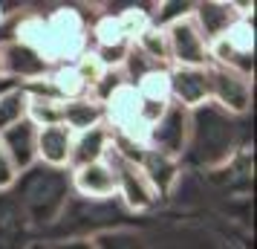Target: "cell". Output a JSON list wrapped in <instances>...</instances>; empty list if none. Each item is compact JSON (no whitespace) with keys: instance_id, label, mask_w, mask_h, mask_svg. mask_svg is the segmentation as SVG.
I'll list each match as a JSON object with an SVG mask.
<instances>
[{"instance_id":"obj_5","label":"cell","mask_w":257,"mask_h":249,"mask_svg":"<svg viewBox=\"0 0 257 249\" xmlns=\"http://www.w3.org/2000/svg\"><path fill=\"white\" fill-rule=\"evenodd\" d=\"M168 41V61L171 67H208V41L202 38L194 18L185 15L162 29Z\"/></svg>"},{"instance_id":"obj_14","label":"cell","mask_w":257,"mask_h":249,"mask_svg":"<svg viewBox=\"0 0 257 249\" xmlns=\"http://www.w3.org/2000/svg\"><path fill=\"white\" fill-rule=\"evenodd\" d=\"M110 151V128L107 125H98V128H90L84 133H75L72 139V151H70V171L72 168H84L93 165V162H101Z\"/></svg>"},{"instance_id":"obj_21","label":"cell","mask_w":257,"mask_h":249,"mask_svg":"<svg viewBox=\"0 0 257 249\" xmlns=\"http://www.w3.org/2000/svg\"><path fill=\"white\" fill-rule=\"evenodd\" d=\"M90 240L95 249H148L142 235L130 229H104V232H95V237Z\"/></svg>"},{"instance_id":"obj_1","label":"cell","mask_w":257,"mask_h":249,"mask_svg":"<svg viewBox=\"0 0 257 249\" xmlns=\"http://www.w3.org/2000/svg\"><path fill=\"white\" fill-rule=\"evenodd\" d=\"M9 194L18 203L29 229H49L55 226L64 206L72 197L70 168H52L35 162L32 168L18 174Z\"/></svg>"},{"instance_id":"obj_12","label":"cell","mask_w":257,"mask_h":249,"mask_svg":"<svg viewBox=\"0 0 257 249\" xmlns=\"http://www.w3.org/2000/svg\"><path fill=\"white\" fill-rule=\"evenodd\" d=\"M0 148L12 159V165L18 168V174L26 171V168H32L38 162V128L29 119L18 122L9 131L0 133Z\"/></svg>"},{"instance_id":"obj_2","label":"cell","mask_w":257,"mask_h":249,"mask_svg":"<svg viewBox=\"0 0 257 249\" xmlns=\"http://www.w3.org/2000/svg\"><path fill=\"white\" fill-rule=\"evenodd\" d=\"M234 145V116L225 113L214 102H205L191 110V133L188 148L199 165H217L222 162Z\"/></svg>"},{"instance_id":"obj_9","label":"cell","mask_w":257,"mask_h":249,"mask_svg":"<svg viewBox=\"0 0 257 249\" xmlns=\"http://www.w3.org/2000/svg\"><path fill=\"white\" fill-rule=\"evenodd\" d=\"M243 9H245V6H237V3L208 0V3H194L191 18H194V24L199 26L202 38H205L208 44H214V41H220L225 32H231L234 26L243 21V18H245Z\"/></svg>"},{"instance_id":"obj_10","label":"cell","mask_w":257,"mask_h":249,"mask_svg":"<svg viewBox=\"0 0 257 249\" xmlns=\"http://www.w3.org/2000/svg\"><path fill=\"white\" fill-rule=\"evenodd\" d=\"M0 55H3V75L18 81L21 87L29 81L44 78L52 67L38 55L32 47H26L21 41H9V44H0Z\"/></svg>"},{"instance_id":"obj_16","label":"cell","mask_w":257,"mask_h":249,"mask_svg":"<svg viewBox=\"0 0 257 249\" xmlns=\"http://www.w3.org/2000/svg\"><path fill=\"white\" fill-rule=\"evenodd\" d=\"M139 168H142V174L148 177L151 189L156 191V197H168L171 189H174L176 177H179V159L156 154V151H151V148H148V154L142 156Z\"/></svg>"},{"instance_id":"obj_19","label":"cell","mask_w":257,"mask_h":249,"mask_svg":"<svg viewBox=\"0 0 257 249\" xmlns=\"http://www.w3.org/2000/svg\"><path fill=\"white\" fill-rule=\"evenodd\" d=\"M26 105H29V96L24 87H12L9 93L0 96V133L9 131L12 125L24 122L26 119Z\"/></svg>"},{"instance_id":"obj_17","label":"cell","mask_w":257,"mask_h":249,"mask_svg":"<svg viewBox=\"0 0 257 249\" xmlns=\"http://www.w3.org/2000/svg\"><path fill=\"white\" fill-rule=\"evenodd\" d=\"M64 125L72 133H84L90 128H98V125H104V107L90 96L64 102Z\"/></svg>"},{"instance_id":"obj_25","label":"cell","mask_w":257,"mask_h":249,"mask_svg":"<svg viewBox=\"0 0 257 249\" xmlns=\"http://www.w3.org/2000/svg\"><path fill=\"white\" fill-rule=\"evenodd\" d=\"M26 249H49V243H29Z\"/></svg>"},{"instance_id":"obj_13","label":"cell","mask_w":257,"mask_h":249,"mask_svg":"<svg viewBox=\"0 0 257 249\" xmlns=\"http://www.w3.org/2000/svg\"><path fill=\"white\" fill-rule=\"evenodd\" d=\"M75 133L67 125L38 128V162L52 168H70V151Z\"/></svg>"},{"instance_id":"obj_24","label":"cell","mask_w":257,"mask_h":249,"mask_svg":"<svg viewBox=\"0 0 257 249\" xmlns=\"http://www.w3.org/2000/svg\"><path fill=\"white\" fill-rule=\"evenodd\" d=\"M12 87H21V84L12 81V78H6V75H0V96H3V93H9Z\"/></svg>"},{"instance_id":"obj_15","label":"cell","mask_w":257,"mask_h":249,"mask_svg":"<svg viewBox=\"0 0 257 249\" xmlns=\"http://www.w3.org/2000/svg\"><path fill=\"white\" fill-rule=\"evenodd\" d=\"M26 226L24 214L18 209V203L12 200L9 191L0 194V249H26Z\"/></svg>"},{"instance_id":"obj_4","label":"cell","mask_w":257,"mask_h":249,"mask_svg":"<svg viewBox=\"0 0 257 249\" xmlns=\"http://www.w3.org/2000/svg\"><path fill=\"white\" fill-rule=\"evenodd\" d=\"M208 64H220V67H228V70L243 72V75L251 78V70H254V29L248 24V18H243L220 41L208 44Z\"/></svg>"},{"instance_id":"obj_18","label":"cell","mask_w":257,"mask_h":249,"mask_svg":"<svg viewBox=\"0 0 257 249\" xmlns=\"http://www.w3.org/2000/svg\"><path fill=\"white\" fill-rule=\"evenodd\" d=\"M26 96H29V93H26ZM26 119H29L35 128L64 125V102H58V99H49V96H29Z\"/></svg>"},{"instance_id":"obj_11","label":"cell","mask_w":257,"mask_h":249,"mask_svg":"<svg viewBox=\"0 0 257 249\" xmlns=\"http://www.w3.org/2000/svg\"><path fill=\"white\" fill-rule=\"evenodd\" d=\"M70 177H72V194L81 197V200L104 203L116 197V174L107 165V159L84 168H72Z\"/></svg>"},{"instance_id":"obj_26","label":"cell","mask_w":257,"mask_h":249,"mask_svg":"<svg viewBox=\"0 0 257 249\" xmlns=\"http://www.w3.org/2000/svg\"><path fill=\"white\" fill-rule=\"evenodd\" d=\"M0 75H3V55H0Z\"/></svg>"},{"instance_id":"obj_23","label":"cell","mask_w":257,"mask_h":249,"mask_svg":"<svg viewBox=\"0 0 257 249\" xmlns=\"http://www.w3.org/2000/svg\"><path fill=\"white\" fill-rule=\"evenodd\" d=\"M49 249H95L90 237H70V240H55L49 243Z\"/></svg>"},{"instance_id":"obj_6","label":"cell","mask_w":257,"mask_h":249,"mask_svg":"<svg viewBox=\"0 0 257 249\" xmlns=\"http://www.w3.org/2000/svg\"><path fill=\"white\" fill-rule=\"evenodd\" d=\"M208 90H211V102L225 110V113H245L251 105V78L243 72H234L228 67L220 64H208Z\"/></svg>"},{"instance_id":"obj_27","label":"cell","mask_w":257,"mask_h":249,"mask_svg":"<svg viewBox=\"0 0 257 249\" xmlns=\"http://www.w3.org/2000/svg\"><path fill=\"white\" fill-rule=\"evenodd\" d=\"M0 21H3V6H0Z\"/></svg>"},{"instance_id":"obj_20","label":"cell","mask_w":257,"mask_h":249,"mask_svg":"<svg viewBox=\"0 0 257 249\" xmlns=\"http://www.w3.org/2000/svg\"><path fill=\"white\" fill-rule=\"evenodd\" d=\"M133 47L139 49L145 58H151L153 64H159V67H171V61H168V41H165V32L159 26H148L145 32H142L136 41H133Z\"/></svg>"},{"instance_id":"obj_22","label":"cell","mask_w":257,"mask_h":249,"mask_svg":"<svg viewBox=\"0 0 257 249\" xmlns=\"http://www.w3.org/2000/svg\"><path fill=\"white\" fill-rule=\"evenodd\" d=\"M15 180H18V168L12 165V159L6 156V151L0 148V194L12 189V186H15Z\"/></svg>"},{"instance_id":"obj_3","label":"cell","mask_w":257,"mask_h":249,"mask_svg":"<svg viewBox=\"0 0 257 249\" xmlns=\"http://www.w3.org/2000/svg\"><path fill=\"white\" fill-rule=\"evenodd\" d=\"M188 133H191V110L168 105V110L145 131V145L156 154L179 159L188 148Z\"/></svg>"},{"instance_id":"obj_7","label":"cell","mask_w":257,"mask_h":249,"mask_svg":"<svg viewBox=\"0 0 257 249\" xmlns=\"http://www.w3.org/2000/svg\"><path fill=\"white\" fill-rule=\"evenodd\" d=\"M107 165L113 168V174H116V197L127 209L133 212H145V209H151L153 203L159 200L156 197V191L151 189V183L148 177L142 174V168L136 162H127V159H121L116 156L113 151H107Z\"/></svg>"},{"instance_id":"obj_8","label":"cell","mask_w":257,"mask_h":249,"mask_svg":"<svg viewBox=\"0 0 257 249\" xmlns=\"http://www.w3.org/2000/svg\"><path fill=\"white\" fill-rule=\"evenodd\" d=\"M168 96L171 105H179L185 110L211 102L208 90V70L205 67H171L168 70Z\"/></svg>"}]
</instances>
